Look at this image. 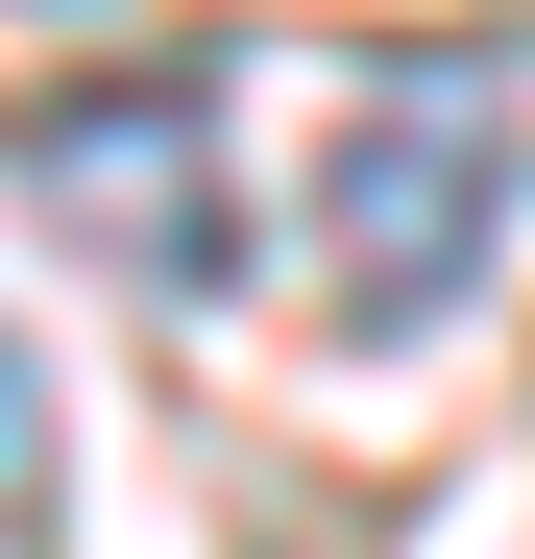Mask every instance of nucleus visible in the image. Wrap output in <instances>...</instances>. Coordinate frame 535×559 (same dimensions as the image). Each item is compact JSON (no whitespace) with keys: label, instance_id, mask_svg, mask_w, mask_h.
<instances>
[{"label":"nucleus","instance_id":"nucleus-1","mask_svg":"<svg viewBox=\"0 0 535 559\" xmlns=\"http://www.w3.org/2000/svg\"><path fill=\"white\" fill-rule=\"evenodd\" d=\"M511 170H535V98H511V49H414L366 122H341L317 170V243H341V341H438L487 293V243H511Z\"/></svg>","mask_w":535,"mask_h":559},{"label":"nucleus","instance_id":"nucleus-3","mask_svg":"<svg viewBox=\"0 0 535 559\" xmlns=\"http://www.w3.org/2000/svg\"><path fill=\"white\" fill-rule=\"evenodd\" d=\"M0 535H49V365L0 341Z\"/></svg>","mask_w":535,"mask_h":559},{"label":"nucleus","instance_id":"nucleus-2","mask_svg":"<svg viewBox=\"0 0 535 559\" xmlns=\"http://www.w3.org/2000/svg\"><path fill=\"white\" fill-rule=\"evenodd\" d=\"M0 195L98 267V293H146V317H219V293H243L219 73H98V98H25V122H0Z\"/></svg>","mask_w":535,"mask_h":559}]
</instances>
